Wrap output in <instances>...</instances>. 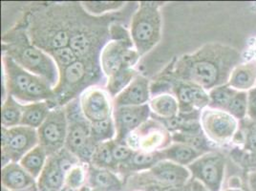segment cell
Returning a JSON list of instances; mask_svg holds the SVG:
<instances>
[{"instance_id": "cell-1", "label": "cell", "mask_w": 256, "mask_h": 191, "mask_svg": "<svg viewBox=\"0 0 256 191\" xmlns=\"http://www.w3.org/2000/svg\"><path fill=\"white\" fill-rule=\"evenodd\" d=\"M239 60L240 54L230 47L206 44L194 53L182 56L173 65L170 64V69L164 78L196 85L210 92L230 80Z\"/></svg>"}, {"instance_id": "cell-19", "label": "cell", "mask_w": 256, "mask_h": 191, "mask_svg": "<svg viewBox=\"0 0 256 191\" xmlns=\"http://www.w3.org/2000/svg\"><path fill=\"white\" fill-rule=\"evenodd\" d=\"M1 180L2 186L12 191L25 190L34 182L32 176L16 162H11L2 166Z\"/></svg>"}, {"instance_id": "cell-38", "label": "cell", "mask_w": 256, "mask_h": 191, "mask_svg": "<svg viewBox=\"0 0 256 191\" xmlns=\"http://www.w3.org/2000/svg\"><path fill=\"white\" fill-rule=\"evenodd\" d=\"M246 149L256 156V122L252 124L246 130Z\"/></svg>"}, {"instance_id": "cell-12", "label": "cell", "mask_w": 256, "mask_h": 191, "mask_svg": "<svg viewBox=\"0 0 256 191\" xmlns=\"http://www.w3.org/2000/svg\"><path fill=\"white\" fill-rule=\"evenodd\" d=\"M64 107L68 120V133L65 148L76 156L92 140L91 122L84 116L80 106L78 98L71 100Z\"/></svg>"}, {"instance_id": "cell-7", "label": "cell", "mask_w": 256, "mask_h": 191, "mask_svg": "<svg viewBox=\"0 0 256 191\" xmlns=\"http://www.w3.org/2000/svg\"><path fill=\"white\" fill-rule=\"evenodd\" d=\"M124 142L134 151L153 153L168 148L173 138L170 131L162 122L151 116L148 122L131 133Z\"/></svg>"}, {"instance_id": "cell-14", "label": "cell", "mask_w": 256, "mask_h": 191, "mask_svg": "<svg viewBox=\"0 0 256 191\" xmlns=\"http://www.w3.org/2000/svg\"><path fill=\"white\" fill-rule=\"evenodd\" d=\"M166 82H170L168 84L170 87V92L178 100L180 115L193 116L194 113H199L200 109L208 107L210 96L203 88L174 80H166Z\"/></svg>"}, {"instance_id": "cell-4", "label": "cell", "mask_w": 256, "mask_h": 191, "mask_svg": "<svg viewBox=\"0 0 256 191\" xmlns=\"http://www.w3.org/2000/svg\"><path fill=\"white\" fill-rule=\"evenodd\" d=\"M104 76L98 60L78 58L74 64L60 72L58 82L54 88L56 104L65 106L90 86L98 85V80Z\"/></svg>"}, {"instance_id": "cell-45", "label": "cell", "mask_w": 256, "mask_h": 191, "mask_svg": "<svg viewBox=\"0 0 256 191\" xmlns=\"http://www.w3.org/2000/svg\"><path fill=\"white\" fill-rule=\"evenodd\" d=\"M62 191H76V190H73V188H69V186H64V188H62Z\"/></svg>"}, {"instance_id": "cell-44", "label": "cell", "mask_w": 256, "mask_h": 191, "mask_svg": "<svg viewBox=\"0 0 256 191\" xmlns=\"http://www.w3.org/2000/svg\"><path fill=\"white\" fill-rule=\"evenodd\" d=\"M148 191H162L160 188H158V186H152V188H150V190Z\"/></svg>"}, {"instance_id": "cell-9", "label": "cell", "mask_w": 256, "mask_h": 191, "mask_svg": "<svg viewBox=\"0 0 256 191\" xmlns=\"http://www.w3.org/2000/svg\"><path fill=\"white\" fill-rule=\"evenodd\" d=\"M67 133L68 120L65 107H54L38 129V144L45 149L48 156L54 155L65 148Z\"/></svg>"}, {"instance_id": "cell-35", "label": "cell", "mask_w": 256, "mask_h": 191, "mask_svg": "<svg viewBox=\"0 0 256 191\" xmlns=\"http://www.w3.org/2000/svg\"><path fill=\"white\" fill-rule=\"evenodd\" d=\"M226 112L235 118H244L248 112V95L238 91L226 108Z\"/></svg>"}, {"instance_id": "cell-13", "label": "cell", "mask_w": 256, "mask_h": 191, "mask_svg": "<svg viewBox=\"0 0 256 191\" xmlns=\"http://www.w3.org/2000/svg\"><path fill=\"white\" fill-rule=\"evenodd\" d=\"M200 126L204 136L210 142L221 144L234 135L237 122L226 111L206 107L200 113Z\"/></svg>"}, {"instance_id": "cell-11", "label": "cell", "mask_w": 256, "mask_h": 191, "mask_svg": "<svg viewBox=\"0 0 256 191\" xmlns=\"http://www.w3.org/2000/svg\"><path fill=\"white\" fill-rule=\"evenodd\" d=\"M80 106L84 116L91 124L108 120L113 116V98L106 87L93 85L78 96Z\"/></svg>"}, {"instance_id": "cell-10", "label": "cell", "mask_w": 256, "mask_h": 191, "mask_svg": "<svg viewBox=\"0 0 256 191\" xmlns=\"http://www.w3.org/2000/svg\"><path fill=\"white\" fill-rule=\"evenodd\" d=\"M194 180L210 191H220L224 180V156L220 152L208 151L188 166Z\"/></svg>"}, {"instance_id": "cell-21", "label": "cell", "mask_w": 256, "mask_h": 191, "mask_svg": "<svg viewBox=\"0 0 256 191\" xmlns=\"http://www.w3.org/2000/svg\"><path fill=\"white\" fill-rule=\"evenodd\" d=\"M65 175L56 155L49 156L38 177L40 188L42 191H58L62 188L65 184Z\"/></svg>"}, {"instance_id": "cell-36", "label": "cell", "mask_w": 256, "mask_h": 191, "mask_svg": "<svg viewBox=\"0 0 256 191\" xmlns=\"http://www.w3.org/2000/svg\"><path fill=\"white\" fill-rule=\"evenodd\" d=\"M87 173H86L84 164H78L73 166L65 175V184L73 190L80 188L86 180Z\"/></svg>"}, {"instance_id": "cell-25", "label": "cell", "mask_w": 256, "mask_h": 191, "mask_svg": "<svg viewBox=\"0 0 256 191\" xmlns=\"http://www.w3.org/2000/svg\"><path fill=\"white\" fill-rule=\"evenodd\" d=\"M22 113L23 104L11 95H6L1 106L2 128L10 129L22 126Z\"/></svg>"}, {"instance_id": "cell-17", "label": "cell", "mask_w": 256, "mask_h": 191, "mask_svg": "<svg viewBox=\"0 0 256 191\" xmlns=\"http://www.w3.org/2000/svg\"><path fill=\"white\" fill-rule=\"evenodd\" d=\"M152 96L151 82L144 74H138L132 82L113 98L114 108L122 106H140L148 104Z\"/></svg>"}, {"instance_id": "cell-34", "label": "cell", "mask_w": 256, "mask_h": 191, "mask_svg": "<svg viewBox=\"0 0 256 191\" xmlns=\"http://www.w3.org/2000/svg\"><path fill=\"white\" fill-rule=\"evenodd\" d=\"M48 54L53 58L54 64L58 69V72L62 71L65 68H67L68 66H70L71 64H74L78 60L75 52L69 46L50 51Z\"/></svg>"}, {"instance_id": "cell-3", "label": "cell", "mask_w": 256, "mask_h": 191, "mask_svg": "<svg viewBox=\"0 0 256 191\" xmlns=\"http://www.w3.org/2000/svg\"><path fill=\"white\" fill-rule=\"evenodd\" d=\"M2 54L9 56L29 73L48 82L54 88L60 72L48 53L30 40L24 26L12 28L2 36Z\"/></svg>"}, {"instance_id": "cell-28", "label": "cell", "mask_w": 256, "mask_h": 191, "mask_svg": "<svg viewBox=\"0 0 256 191\" xmlns=\"http://www.w3.org/2000/svg\"><path fill=\"white\" fill-rule=\"evenodd\" d=\"M112 140L100 142L96 146L94 155L90 164L102 170H111L117 172L118 164L115 162L112 153Z\"/></svg>"}, {"instance_id": "cell-16", "label": "cell", "mask_w": 256, "mask_h": 191, "mask_svg": "<svg viewBox=\"0 0 256 191\" xmlns=\"http://www.w3.org/2000/svg\"><path fill=\"white\" fill-rule=\"evenodd\" d=\"M150 106L116 107L113 110V120L116 128L117 142H124L128 136L151 118Z\"/></svg>"}, {"instance_id": "cell-18", "label": "cell", "mask_w": 256, "mask_h": 191, "mask_svg": "<svg viewBox=\"0 0 256 191\" xmlns=\"http://www.w3.org/2000/svg\"><path fill=\"white\" fill-rule=\"evenodd\" d=\"M146 172L154 180L170 186V188H184L192 177L188 168L168 160H160Z\"/></svg>"}, {"instance_id": "cell-5", "label": "cell", "mask_w": 256, "mask_h": 191, "mask_svg": "<svg viewBox=\"0 0 256 191\" xmlns=\"http://www.w3.org/2000/svg\"><path fill=\"white\" fill-rule=\"evenodd\" d=\"M162 2L142 1L130 23V36L140 58L152 51L160 42L162 31L160 8Z\"/></svg>"}, {"instance_id": "cell-29", "label": "cell", "mask_w": 256, "mask_h": 191, "mask_svg": "<svg viewBox=\"0 0 256 191\" xmlns=\"http://www.w3.org/2000/svg\"><path fill=\"white\" fill-rule=\"evenodd\" d=\"M82 10L91 16H104L120 11L126 7L124 1H82L80 3Z\"/></svg>"}, {"instance_id": "cell-33", "label": "cell", "mask_w": 256, "mask_h": 191, "mask_svg": "<svg viewBox=\"0 0 256 191\" xmlns=\"http://www.w3.org/2000/svg\"><path fill=\"white\" fill-rule=\"evenodd\" d=\"M91 136L98 144L115 140L116 128L113 117L102 122L91 124Z\"/></svg>"}, {"instance_id": "cell-22", "label": "cell", "mask_w": 256, "mask_h": 191, "mask_svg": "<svg viewBox=\"0 0 256 191\" xmlns=\"http://www.w3.org/2000/svg\"><path fill=\"white\" fill-rule=\"evenodd\" d=\"M56 106L54 102H40L23 106L22 126L38 130L42 126L51 110Z\"/></svg>"}, {"instance_id": "cell-6", "label": "cell", "mask_w": 256, "mask_h": 191, "mask_svg": "<svg viewBox=\"0 0 256 191\" xmlns=\"http://www.w3.org/2000/svg\"><path fill=\"white\" fill-rule=\"evenodd\" d=\"M139 60L131 38H110L100 53L98 64L102 73L108 78L126 68H134Z\"/></svg>"}, {"instance_id": "cell-2", "label": "cell", "mask_w": 256, "mask_h": 191, "mask_svg": "<svg viewBox=\"0 0 256 191\" xmlns=\"http://www.w3.org/2000/svg\"><path fill=\"white\" fill-rule=\"evenodd\" d=\"M74 8L70 4H54L31 12L24 27L32 44L46 53L69 46L72 34L84 20V10Z\"/></svg>"}, {"instance_id": "cell-46", "label": "cell", "mask_w": 256, "mask_h": 191, "mask_svg": "<svg viewBox=\"0 0 256 191\" xmlns=\"http://www.w3.org/2000/svg\"><path fill=\"white\" fill-rule=\"evenodd\" d=\"M94 191H98V190H94Z\"/></svg>"}, {"instance_id": "cell-43", "label": "cell", "mask_w": 256, "mask_h": 191, "mask_svg": "<svg viewBox=\"0 0 256 191\" xmlns=\"http://www.w3.org/2000/svg\"><path fill=\"white\" fill-rule=\"evenodd\" d=\"M184 188H171L170 190L166 191H182L184 190Z\"/></svg>"}, {"instance_id": "cell-31", "label": "cell", "mask_w": 256, "mask_h": 191, "mask_svg": "<svg viewBox=\"0 0 256 191\" xmlns=\"http://www.w3.org/2000/svg\"><path fill=\"white\" fill-rule=\"evenodd\" d=\"M138 72L134 68H126L106 78V89L112 98H116L128 86Z\"/></svg>"}, {"instance_id": "cell-26", "label": "cell", "mask_w": 256, "mask_h": 191, "mask_svg": "<svg viewBox=\"0 0 256 191\" xmlns=\"http://www.w3.org/2000/svg\"><path fill=\"white\" fill-rule=\"evenodd\" d=\"M162 155L160 152L148 153L142 151H134L132 157L128 162L120 166L118 170H128V171H148L153 168L160 160H162Z\"/></svg>"}, {"instance_id": "cell-39", "label": "cell", "mask_w": 256, "mask_h": 191, "mask_svg": "<svg viewBox=\"0 0 256 191\" xmlns=\"http://www.w3.org/2000/svg\"><path fill=\"white\" fill-rule=\"evenodd\" d=\"M248 114L256 122V87L252 88L248 94Z\"/></svg>"}, {"instance_id": "cell-47", "label": "cell", "mask_w": 256, "mask_h": 191, "mask_svg": "<svg viewBox=\"0 0 256 191\" xmlns=\"http://www.w3.org/2000/svg\"><path fill=\"white\" fill-rule=\"evenodd\" d=\"M22 191H25V190H22Z\"/></svg>"}, {"instance_id": "cell-15", "label": "cell", "mask_w": 256, "mask_h": 191, "mask_svg": "<svg viewBox=\"0 0 256 191\" xmlns=\"http://www.w3.org/2000/svg\"><path fill=\"white\" fill-rule=\"evenodd\" d=\"M4 84L7 95H11L23 104L27 91L38 76L29 73L9 56L2 54Z\"/></svg>"}, {"instance_id": "cell-37", "label": "cell", "mask_w": 256, "mask_h": 191, "mask_svg": "<svg viewBox=\"0 0 256 191\" xmlns=\"http://www.w3.org/2000/svg\"><path fill=\"white\" fill-rule=\"evenodd\" d=\"M112 153L115 162L120 166L126 164L130 159L134 153V150L128 146L124 142H117L116 140H112Z\"/></svg>"}, {"instance_id": "cell-8", "label": "cell", "mask_w": 256, "mask_h": 191, "mask_svg": "<svg viewBox=\"0 0 256 191\" xmlns=\"http://www.w3.org/2000/svg\"><path fill=\"white\" fill-rule=\"evenodd\" d=\"M38 146V130L20 126L16 128H1L2 166L20 160L34 148Z\"/></svg>"}, {"instance_id": "cell-32", "label": "cell", "mask_w": 256, "mask_h": 191, "mask_svg": "<svg viewBox=\"0 0 256 191\" xmlns=\"http://www.w3.org/2000/svg\"><path fill=\"white\" fill-rule=\"evenodd\" d=\"M238 91L232 88L230 85L224 84L215 87L208 92L210 104L208 107L226 111L230 102Z\"/></svg>"}, {"instance_id": "cell-20", "label": "cell", "mask_w": 256, "mask_h": 191, "mask_svg": "<svg viewBox=\"0 0 256 191\" xmlns=\"http://www.w3.org/2000/svg\"><path fill=\"white\" fill-rule=\"evenodd\" d=\"M152 117L160 120H168L179 116L180 107L176 96L171 92H160L152 95L150 102Z\"/></svg>"}, {"instance_id": "cell-42", "label": "cell", "mask_w": 256, "mask_h": 191, "mask_svg": "<svg viewBox=\"0 0 256 191\" xmlns=\"http://www.w3.org/2000/svg\"><path fill=\"white\" fill-rule=\"evenodd\" d=\"M223 191H246V190L242 188L241 186H239V188H235V186H230V188H226V190H224Z\"/></svg>"}, {"instance_id": "cell-40", "label": "cell", "mask_w": 256, "mask_h": 191, "mask_svg": "<svg viewBox=\"0 0 256 191\" xmlns=\"http://www.w3.org/2000/svg\"><path fill=\"white\" fill-rule=\"evenodd\" d=\"M192 191H210L208 188H206L203 184L196 180H192Z\"/></svg>"}, {"instance_id": "cell-24", "label": "cell", "mask_w": 256, "mask_h": 191, "mask_svg": "<svg viewBox=\"0 0 256 191\" xmlns=\"http://www.w3.org/2000/svg\"><path fill=\"white\" fill-rule=\"evenodd\" d=\"M86 173L91 184L98 190L114 191L120 190V180L114 171L98 168L88 164Z\"/></svg>"}, {"instance_id": "cell-27", "label": "cell", "mask_w": 256, "mask_h": 191, "mask_svg": "<svg viewBox=\"0 0 256 191\" xmlns=\"http://www.w3.org/2000/svg\"><path fill=\"white\" fill-rule=\"evenodd\" d=\"M48 154L40 144L30 150L18 162L34 179H38L48 160Z\"/></svg>"}, {"instance_id": "cell-30", "label": "cell", "mask_w": 256, "mask_h": 191, "mask_svg": "<svg viewBox=\"0 0 256 191\" xmlns=\"http://www.w3.org/2000/svg\"><path fill=\"white\" fill-rule=\"evenodd\" d=\"M256 80V70L254 66H238L234 70L228 85L235 90H246L252 88Z\"/></svg>"}, {"instance_id": "cell-41", "label": "cell", "mask_w": 256, "mask_h": 191, "mask_svg": "<svg viewBox=\"0 0 256 191\" xmlns=\"http://www.w3.org/2000/svg\"><path fill=\"white\" fill-rule=\"evenodd\" d=\"M248 184L252 191H256V172H254L250 175Z\"/></svg>"}, {"instance_id": "cell-23", "label": "cell", "mask_w": 256, "mask_h": 191, "mask_svg": "<svg viewBox=\"0 0 256 191\" xmlns=\"http://www.w3.org/2000/svg\"><path fill=\"white\" fill-rule=\"evenodd\" d=\"M164 160L173 162L182 166L188 168L195 160L198 159L203 152L182 142H172L168 148L160 151Z\"/></svg>"}]
</instances>
